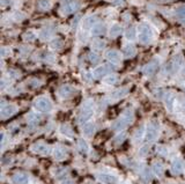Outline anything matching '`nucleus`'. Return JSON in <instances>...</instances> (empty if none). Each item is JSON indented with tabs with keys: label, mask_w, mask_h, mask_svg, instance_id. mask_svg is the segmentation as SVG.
<instances>
[{
	"label": "nucleus",
	"mask_w": 185,
	"mask_h": 184,
	"mask_svg": "<svg viewBox=\"0 0 185 184\" xmlns=\"http://www.w3.org/2000/svg\"><path fill=\"white\" fill-rule=\"evenodd\" d=\"M133 122V112L132 110H126L117 121L112 124V130L115 131H123L124 129H126L127 126Z\"/></svg>",
	"instance_id": "f257e3e1"
},
{
	"label": "nucleus",
	"mask_w": 185,
	"mask_h": 184,
	"mask_svg": "<svg viewBox=\"0 0 185 184\" xmlns=\"http://www.w3.org/2000/svg\"><path fill=\"white\" fill-rule=\"evenodd\" d=\"M92 107H94V103H92V101H88V102L82 107L81 111H80V114H79V117H78L80 123L86 124V123L92 117V115H94V109H92Z\"/></svg>",
	"instance_id": "f03ea898"
},
{
	"label": "nucleus",
	"mask_w": 185,
	"mask_h": 184,
	"mask_svg": "<svg viewBox=\"0 0 185 184\" xmlns=\"http://www.w3.org/2000/svg\"><path fill=\"white\" fill-rule=\"evenodd\" d=\"M157 136H159V123L156 121H153L149 123V125L146 129L145 140L148 141V143H152V141H155Z\"/></svg>",
	"instance_id": "7ed1b4c3"
},
{
	"label": "nucleus",
	"mask_w": 185,
	"mask_h": 184,
	"mask_svg": "<svg viewBox=\"0 0 185 184\" xmlns=\"http://www.w3.org/2000/svg\"><path fill=\"white\" fill-rule=\"evenodd\" d=\"M34 108L40 112H49L52 109V103L46 97H38L34 101Z\"/></svg>",
	"instance_id": "20e7f679"
},
{
	"label": "nucleus",
	"mask_w": 185,
	"mask_h": 184,
	"mask_svg": "<svg viewBox=\"0 0 185 184\" xmlns=\"http://www.w3.org/2000/svg\"><path fill=\"white\" fill-rule=\"evenodd\" d=\"M138 36H139L140 42L148 43L153 36L152 30H151V28L148 26H140L139 27V30H138Z\"/></svg>",
	"instance_id": "39448f33"
},
{
	"label": "nucleus",
	"mask_w": 185,
	"mask_h": 184,
	"mask_svg": "<svg viewBox=\"0 0 185 184\" xmlns=\"http://www.w3.org/2000/svg\"><path fill=\"white\" fill-rule=\"evenodd\" d=\"M15 112H16V107L14 104L3 103V106H1V117L3 118L11 117L12 115H14Z\"/></svg>",
	"instance_id": "423d86ee"
},
{
	"label": "nucleus",
	"mask_w": 185,
	"mask_h": 184,
	"mask_svg": "<svg viewBox=\"0 0 185 184\" xmlns=\"http://www.w3.org/2000/svg\"><path fill=\"white\" fill-rule=\"evenodd\" d=\"M12 181L14 184H27L29 182V176H28V174L20 171V173H16L13 175Z\"/></svg>",
	"instance_id": "0eeeda50"
},
{
	"label": "nucleus",
	"mask_w": 185,
	"mask_h": 184,
	"mask_svg": "<svg viewBox=\"0 0 185 184\" xmlns=\"http://www.w3.org/2000/svg\"><path fill=\"white\" fill-rule=\"evenodd\" d=\"M112 70H114V67H111V65H103V66H100L94 71V77L101 78V77H103V75H107V74L111 73Z\"/></svg>",
	"instance_id": "6e6552de"
},
{
	"label": "nucleus",
	"mask_w": 185,
	"mask_h": 184,
	"mask_svg": "<svg viewBox=\"0 0 185 184\" xmlns=\"http://www.w3.org/2000/svg\"><path fill=\"white\" fill-rule=\"evenodd\" d=\"M98 180L103 184H117V182H118L117 177L111 175V174H100Z\"/></svg>",
	"instance_id": "1a4fd4ad"
},
{
	"label": "nucleus",
	"mask_w": 185,
	"mask_h": 184,
	"mask_svg": "<svg viewBox=\"0 0 185 184\" xmlns=\"http://www.w3.org/2000/svg\"><path fill=\"white\" fill-rule=\"evenodd\" d=\"M58 93H59V95L61 96V97H64V99H68V97L74 95L75 89H74L73 87H71V86L65 85V86H63V87H60Z\"/></svg>",
	"instance_id": "9d476101"
},
{
	"label": "nucleus",
	"mask_w": 185,
	"mask_h": 184,
	"mask_svg": "<svg viewBox=\"0 0 185 184\" xmlns=\"http://www.w3.org/2000/svg\"><path fill=\"white\" fill-rule=\"evenodd\" d=\"M33 151L35 153H38V154L46 155L50 152V147H49L48 145L43 144V143H37V144H35L33 146Z\"/></svg>",
	"instance_id": "9b49d317"
},
{
	"label": "nucleus",
	"mask_w": 185,
	"mask_h": 184,
	"mask_svg": "<svg viewBox=\"0 0 185 184\" xmlns=\"http://www.w3.org/2000/svg\"><path fill=\"white\" fill-rule=\"evenodd\" d=\"M175 95L174 94H171V93H166V95H164V104H166V107L168 110L172 111L174 109V106H175Z\"/></svg>",
	"instance_id": "f8f14e48"
},
{
	"label": "nucleus",
	"mask_w": 185,
	"mask_h": 184,
	"mask_svg": "<svg viewBox=\"0 0 185 184\" xmlns=\"http://www.w3.org/2000/svg\"><path fill=\"white\" fill-rule=\"evenodd\" d=\"M159 68V63L157 62H152V63H149L148 65H146L144 68V73L148 77H151L153 74H155V72L157 71Z\"/></svg>",
	"instance_id": "ddd939ff"
},
{
	"label": "nucleus",
	"mask_w": 185,
	"mask_h": 184,
	"mask_svg": "<svg viewBox=\"0 0 185 184\" xmlns=\"http://www.w3.org/2000/svg\"><path fill=\"white\" fill-rule=\"evenodd\" d=\"M183 168H184V163H183L182 160H176L171 165V171H172L174 175H179L183 171Z\"/></svg>",
	"instance_id": "4468645a"
},
{
	"label": "nucleus",
	"mask_w": 185,
	"mask_h": 184,
	"mask_svg": "<svg viewBox=\"0 0 185 184\" xmlns=\"http://www.w3.org/2000/svg\"><path fill=\"white\" fill-rule=\"evenodd\" d=\"M53 156L56 160H64L67 156V151L64 147H57L53 151Z\"/></svg>",
	"instance_id": "2eb2a0df"
},
{
	"label": "nucleus",
	"mask_w": 185,
	"mask_h": 184,
	"mask_svg": "<svg viewBox=\"0 0 185 184\" xmlns=\"http://www.w3.org/2000/svg\"><path fill=\"white\" fill-rule=\"evenodd\" d=\"M82 132L86 136H92L95 132V125L92 123H86L82 125Z\"/></svg>",
	"instance_id": "dca6fc26"
},
{
	"label": "nucleus",
	"mask_w": 185,
	"mask_h": 184,
	"mask_svg": "<svg viewBox=\"0 0 185 184\" xmlns=\"http://www.w3.org/2000/svg\"><path fill=\"white\" fill-rule=\"evenodd\" d=\"M107 57L111 63H118V62H120V55H119L118 51H109Z\"/></svg>",
	"instance_id": "f3484780"
},
{
	"label": "nucleus",
	"mask_w": 185,
	"mask_h": 184,
	"mask_svg": "<svg viewBox=\"0 0 185 184\" xmlns=\"http://www.w3.org/2000/svg\"><path fill=\"white\" fill-rule=\"evenodd\" d=\"M126 93H127V88H122V89H118V90H116L115 93H112L110 96V99L112 100H118L123 96L126 95Z\"/></svg>",
	"instance_id": "a211bd4d"
},
{
	"label": "nucleus",
	"mask_w": 185,
	"mask_h": 184,
	"mask_svg": "<svg viewBox=\"0 0 185 184\" xmlns=\"http://www.w3.org/2000/svg\"><path fill=\"white\" fill-rule=\"evenodd\" d=\"M153 171H154L157 176H162L163 173H164V168H163L162 163H160V162H155V163H154V166H153Z\"/></svg>",
	"instance_id": "6ab92c4d"
},
{
	"label": "nucleus",
	"mask_w": 185,
	"mask_h": 184,
	"mask_svg": "<svg viewBox=\"0 0 185 184\" xmlns=\"http://www.w3.org/2000/svg\"><path fill=\"white\" fill-rule=\"evenodd\" d=\"M78 147H79V149L82 152V153H87L88 149H89L88 144H87L83 139H79L78 140Z\"/></svg>",
	"instance_id": "aec40b11"
},
{
	"label": "nucleus",
	"mask_w": 185,
	"mask_h": 184,
	"mask_svg": "<svg viewBox=\"0 0 185 184\" xmlns=\"http://www.w3.org/2000/svg\"><path fill=\"white\" fill-rule=\"evenodd\" d=\"M27 121L29 122V123H31V124H36V123L40 122V117H38L37 114H35V112H30V114L27 116Z\"/></svg>",
	"instance_id": "412c9836"
},
{
	"label": "nucleus",
	"mask_w": 185,
	"mask_h": 184,
	"mask_svg": "<svg viewBox=\"0 0 185 184\" xmlns=\"http://www.w3.org/2000/svg\"><path fill=\"white\" fill-rule=\"evenodd\" d=\"M124 55L126 57H132L133 55H135V49L132 45H127L125 49H124Z\"/></svg>",
	"instance_id": "4be33fe9"
},
{
	"label": "nucleus",
	"mask_w": 185,
	"mask_h": 184,
	"mask_svg": "<svg viewBox=\"0 0 185 184\" xmlns=\"http://www.w3.org/2000/svg\"><path fill=\"white\" fill-rule=\"evenodd\" d=\"M126 132H124V131H122V132L119 133L118 136H116V138H115V144H117V145H119V144H122L123 141L125 140V138H126Z\"/></svg>",
	"instance_id": "5701e85b"
},
{
	"label": "nucleus",
	"mask_w": 185,
	"mask_h": 184,
	"mask_svg": "<svg viewBox=\"0 0 185 184\" xmlns=\"http://www.w3.org/2000/svg\"><path fill=\"white\" fill-rule=\"evenodd\" d=\"M60 130H61V133L66 134V136H72V134H73V132H72V129H71L68 125H61Z\"/></svg>",
	"instance_id": "b1692460"
},
{
	"label": "nucleus",
	"mask_w": 185,
	"mask_h": 184,
	"mask_svg": "<svg viewBox=\"0 0 185 184\" xmlns=\"http://www.w3.org/2000/svg\"><path fill=\"white\" fill-rule=\"evenodd\" d=\"M177 14H178V18L181 19L182 22L185 23V6H183V7H181L178 9Z\"/></svg>",
	"instance_id": "393cba45"
},
{
	"label": "nucleus",
	"mask_w": 185,
	"mask_h": 184,
	"mask_svg": "<svg viewBox=\"0 0 185 184\" xmlns=\"http://www.w3.org/2000/svg\"><path fill=\"white\" fill-rule=\"evenodd\" d=\"M148 153H149V146H148V145H145V146H142V147L139 149V155H140V156H146Z\"/></svg>",
	"instance_id": "a878e982"
},
{
	"label": "nucleus",
	"mask_w": 185,
	"mask_h": 184,
	"mask_svg": "<svg viewBox=\"0 0 185 184\" xmlns=\"http://www.w3.org/2000/svg\"><path fill=\"white\" fill-rule=\"evenodd\" d=\"M104 81H105L107 84L114 85L116 81H117V77H116V75H114V74H112V75H108V77L105 78V80H104Z\"/></svg>",
	"instance_id": "bb28decb"
},
{
	"label": "nucleus",
	"mask_w": 185,
	"mask_h": 184,
	"mask_svg": "<svg viewBox=\"0 0 185 184\" xmlns=\"http://www.w3.org/2000/svg\"><path fill=\"white\" fill-rule=\"evenodd\" d=\"M146 132V131H144V127H142V126H140V127H139V129L137 130V132H135V134H134V139L137 140H139L141 138V134H142V133H145Z\"/></svg>",
	"instance_id": "cd10ccee"
},
{
	"label": "nucleus",
	"mask_w": 185,
	"mask_h": 184,
	"mask_svg": "<svg viewBox=\"0 0 185 184\" xmlns=\"http://www.w3.org/2000/svg\"><path fill=\"white\" fill-rule=\"evenodd\" d=\"M89 59H90V62H92V64H96V63H98L100 57L97 55H95V53H90V55H89Z\"/></svg>",
	"instance_id": "c85d7f7f"
},
{
	"label": "nucleus",
	"mask_w": 185,
	"mask_h": 184,
	"mask_svg": "<svg viewBox=\"0 0 185 184\" xmlns=\"http://www.w3.org/2000/svg\"><path fill=\"white\" fill-rule=\"evenodd\" d=\"M104 46V43L102 41H96V42H94V48L96 49V50H101V49H103Z\"/></svg>",
	"instance_id": "c756f323"
},
{
	"label": "nucleus",
	"mask_w": 185,
	"mask_h": 184,
	"mask_svg": "<svg viewBox=\"0 0 185 184\" xmlns=\"http://www.w3.org/2000/svg\"><path fill=\"white\" fill-rule=\"evenodd\" d=\"M156 152L161 155H166V153H168V151H166V148L164 147V146H159V147L156 148Z\"/></svg>",
	"instance_id": "7c9ffc66"
},
{
	"label": "nucleus",
	"mask_w": 185,
	"mask_h": 184,
	"mask_svg": "<svg viewBox=\"0 0 185 184\" xmlns=\"http://www.w3.org/2000/svg\"><path fill=\"white\" fill-rule=\"evenodd\" d=\"M134 36H135V30L133 28H131L130 30H127V38L129 40H133Z\"/></svg>",
	"instance_id": "2f4dec72"
},
{
	"label": "nucleus",
	"mask_w": 185,
	"mask_h": 184,
	"mask_svg": "<svg viewBox=\"0 0 185 184\" xmlns=\"http://www.w3.org/2000/svg\"><path fill=\"white\" fill-rule=\"evenodd\" d=\"M102 31H103V27H102V26H96V27H94L92 34H94V35H98V34H101Z\"/></svg>",
	"instance_id": "473e14b6"
},
{
	"label": "nucleus",
	"mask_w": 185,
	"mask_h": 184,
	"mask_svg": "<svg viewBox=\"0 0 185 184\" xmlns=\"http://www.w3.org/2000/svg\"><path fill=\"white\" fill-rule=\"evenodd\" d=\"M119 33H120V28H119L118 26H115L110 31V34L112 35V36H116V35H118Z\"/></svg>",
	"instance_id": "72a5a7b5"
},
{
	"label": "nucleus",
	"mask_w": 185,
	"mask_h": 184,
	"mask_svg": "<svg viewBox=\"0 0 185 184\" xmlns=\"http://www.w3.org/2000/svg\"><path fill=\"white\" fill-rule=\"evenodd\" d=\"M142 176L145 177V180H149V178H151V173H149V170L145 169L144 173H142Z\"/></svg>",
	"instance_id": "f704fd0d"
},
{
	"label": "nucleus",
	"mask_w": 185,
	"mask_h": 184,
	"mask_svg": "<svg viewBox=\"0 0 185 184\" xmlns=\"http://www.w3.org/2000/svg\"><path fill=\"white\" fill-rule=\"evenodd\" d=\"M61 184H75V182L73 180H71V178H66L65 181L61 182Z\"/></svg>",
	"instance_id": "c9c22d12"
}]
</instances>
